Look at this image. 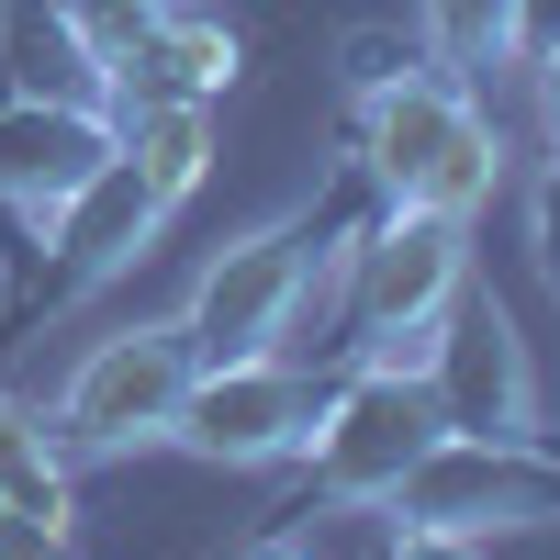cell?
<instances>
[{
  "label": "cell",
  "mask_w": 560,
  "mask_h": 560,
  "mask_svg": "<svg viewBox=\"0 0 560 560\" xmlns=\"http://www.w3.org/2000/svg\"><path fill=\"white\" fill-rule=\"evenodd\" d=\"M427 34H438L448 68H482L516 45V0H427Z\"/></svg>",
  "instance_id": "14"
},
{
  "label": "cell",
  "mask_w": 560,
  "mask_h": 560,
  "mask_svg": "<svg viewBox=\"0 0 560 560\" xmlns=\"http://www.w3.org/2000/svg\"><path fill=\"white\" fill-rule=\"evenodd\" d=\"M303 280H314L303 224H258V236L213 247L202 280H191V314H179L191 359H269V348H280V325L303 314Z\"/></svg>",
  "instance_id": "3"
},
{
  "label": "cell",
  "mask_w": 560,
  "mask_h": 560,
  "mask_svg": "<svg viewBox=\"0 0 560 560\" xmlns=\"http://www.w3.org/2000/svg\"><path fill=\"white\" fill-rule=\"evenodd\" d=\"M549 45H560V0H516V45H504V57H549Z\"/></svg>",
  "instance_id": "16"
},
{
  "label": "cell",
  "mask_w": 560,
  "mask_h": 560,
  "mask_svg": "<svg viewBox=\"0 0 560 560\" xmlns=\"http://www.w3.org/2000/svg\"><path fill=\"white\" fill-rule=\"evenodd\" d=\"M527 79H538V124H549V147H560V45H549V57H527Z\"/></svg>",
  "instance_id": "19"
},
{
  "label": "cell",
  "mask_w": 560,
  "mask_h": 560,
  "mask_svg": "<svg viewBox=\"0 0 560 560\" xmlns=\"http://www.w3.org/2000/svg\"><path fill=\"white\" fill-rule=\"evenodd\" d=\"M102 158H113V124L102 113H45V102L0 113V202H12V213L68 202Z\"/></svg>",
  "instance_id": "10"
},
{
  "label": "cell",
  "mask_w": 560,
  "mask_h": 560,
  "mask_svg": "<svg viewBox=\"0 0 560 560\" xmlns=\"http://www.w3.org/2000/svg\"><path fill=\"white\" fill-rule=\"evenodd\" d=\"M393 560H482V549H471V538H459V527H415V538H404Z\"/></svg>",
  "instance_id": "18"
},
{
  "label": "cell",
  "mask_w": 560,
  "mask_h": 560,
  "mask_svg": "<svg viewBox=\"0 0 560 560\" xmlns=\"http://www.w3.org/2000/svg\"><path fill=\"white\" fill-rule=\"evenodd\" d=\"M247 68V45L224 34V23H135V45L113 57V90L124 102H213V90H236Z\"/></svg>",
  "instance_id": "11"
},
{
  "label": "cell",
  "mask_w": 560,
  "mask_h": 560,
  "mask_svg": "<svg viewBox=\"0 0 560 560\" xmlns=\"http://www.w3.org/2000/svg\"><path fill=\"white\" fill-rule=\"evenodd\" d=\"M459 269H471V236H459V213L393 202V213L359 236V325H370V337H393V325L448 314V303H459Z\"/></svg>",
  "instance_id": "6"
},
{
  "label": "cell",
  "mask_w": 560,
  "mask_h": 560,
  "mask_svg": "<svg viewBox=\"0 0 560 560\" xmlns=\"http://www.w3.org/2000/svg\"><path fill=\"white\" fill-rule=\"evenodd\" d=\"M0 560H68L57 527H34V516H0Z\"/></svg>",
  "instance_id": "17"
},
{
  "label": "cell",
  "mask_w": 560,
  "mask_h": 560,
  "mask_svg": "<svg viewBox=\"0 0 560 560\" xmlns=\"http://www.w3.org/2000/svg\"><path fill=\"white\" fill-rule=\"evenodd\" d=\"M303 438H314V482L337 504H393L404 471L448 438V415H438V393L415 382V370H359Z\"/></svg>",
  "instance_id": "2"
},
{
  "label": "cell",
  "mask_w": 560,
  "mask_h": 560,
  "mask_svg": "<svg viewBox=\"0 0 560 560\" xmlns=\"http://www.w3.org/2000/svg\"><path fill=\"white\" fill-rule=\"evenodd\" d=\"M269 560H314V549H269Z\"/></svg>",
  "instance_id": "20"
},
{
  "label": "cell",
  "mask_w": 560,
  "mask_h": 560,
  "mask_svg": "<svg viewBox=\"0 0 560 560\" xmlns=\"http://www.w3.org/2000/svg\"><path fill=\"white\" fill-rule=\"evenodd\" d=\"M113 158L158 191V213H168V202H191L202 179H213V102H124Z\"/></svg>",
  "instance_id": "12"
},
{
  "label": "cell",
  "mask_w": 560,
  "mask_h": 560,
  "mask_svg": "<svg viewBox=\"0 0 560 560\" xmlns=\"http://www.w3.org/2000/svg\"><path fill=\"white\" fill-rule=\"evenodd\" d=\"M359 158L393 202H427V213H459L471 224L504 179V147L482 102L438 68H404V79H370V113H359Z\"/></svg>",
  "instance_id": "1"
},
{
  "label": "cell",
  "mask_w": 560,
  "mask_h": 560,
  "mask_svg": "<svg viewBox=\"0 0 560 560\" xmlns=\"http://www.w3.org/2000/svg\"><path fill=\"white\" fill-rule=\"evenodd\" d=\"M393 504H404L415 527H459V538H471V527L527 516L538 482L516 471V438H438V448L404 471V493H393Z\"/></svg>",
  "instance_id": "8"
},
{
  "label": "cell",
  "mask_w": 560,
  "mask_h": 560,
  "mask_svg": "<svg viewBox=\"0 0 560 560\" xmlns=\"http://www.w3.org/2000/svg\"><path fill=\"white\" fill-rule=\"evenodd\" d=\"M427 393L448 415V438H527V348L493 303L471 314H438V359H427Z\"/></svg>",
  "instance_id": "7"
},
{
  "label": "cell",
  "mask_w": 560,
  "mask_h": 560,
  "mask_svg": "<svg viewBox=\"0 0 560 560\" xmlns=\"http://www.w3.org/2000/svg\"><path fill=\"white\" fill-rule=\"evenodd\" d=\"M0 516L68 527V459H57V438H45L23 404H0Z\"/></svg>",
  "instance_id": "13"
},
{
  "label": "cell",
  "mask_w": 560,
  "mask_h": 560,
  "mask_svg": "<svg viewBox=\"0 0 560 560\" xmlns=\"http://www.w3.org/2000/svg\"><path fill=\"white\" fill-rule=\"evenodd\" d=\"M303 427H314V393L292 370H269V359H191V393L168 415V438L191 459H236V471L303 448Z\"/></svg>",
  "instance_id": "5"
},
{
  "label": "cell",
  "mask_w": 560,
  "mask_h": 560,
  "mask_svg": "<svg viewBox=\"0 0 560 560\" xmlns=\"http://www.w3.org/2000/svg\"><path fill=\"white\" fill-rule=\"evenodd\" d=\"M179 393H191V337L179 325H124L79 359V382L57 393V427H68V448H135V438H168Z\"/></svg>",
  "instance_id": "4"
},
{
  "label": "cell",
  "mask_w": 560,
  "mask_h": 560,
  "mask_svg": "<svg viewBox=\"0 0 560 560\" xmlns=\"http://www.w3.org/2000/svg\"><path fill=\"white\" fill-rule=\"evenodd\" d=\"M45 236H57V280H68V292H79V280H113L124 258H147V236H158V191H147L124 158H102L68 202H45Z\"/></svg>",
  "instance_id": "9"
},
{
  "label": "cell",
  "mask_w": 560,
  "mask_h": 560,
  "mask_svg": "<svg viewBox=\"0 0 560 560\" xmlns=\"http://www.w3.org/2000/svg\"><path fill=\"white\" fill-rule=\"evenodd\" d=\"M57 12H68V34L90 45V57H102V68H113V57H124V45H135V23H147V12H158V0H57Z\"/></svg>",
  "instance_id": "15"
}]
</instances>
